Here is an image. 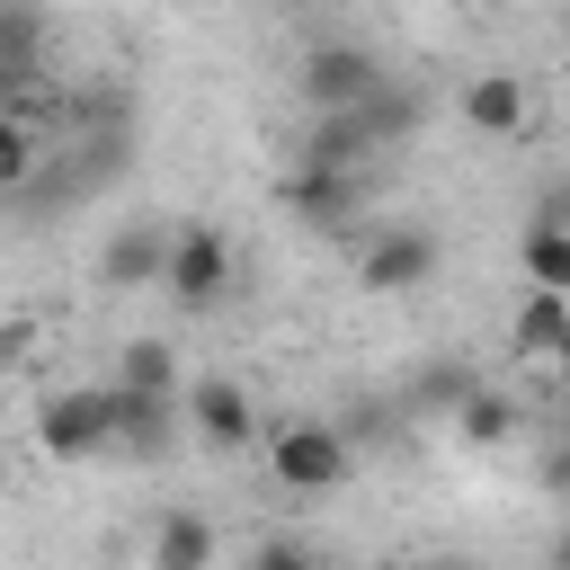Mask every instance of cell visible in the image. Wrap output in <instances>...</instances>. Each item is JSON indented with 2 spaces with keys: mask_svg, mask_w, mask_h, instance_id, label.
<instances>
[{
  "mask_svg": "<svg viewBox=\"0 0 570 570\" xmlns=\"http://www.w3.org/2000/svg\"><path fill=\"white\" fill-rule=\"evenodd\" d=\"M36 445H45L53 463L107 454V445H116V383H107V392H89V383L45 392V410H36Z\"/></svg>",
  "mask_w": 570,
  "mask_h": 570,
  "instance_id": "cell-1",
  "label": "cell"
},
{
  "mask_svg": "<svg viewBox=\"0 0 570 570\" xmlns=\"http://www.w3.org/2000/svg\"><path fill=\"white\" fill-rule=\"evenodd\" d=\"M267 472L285 490H338L356 472V454H347V436L330 419H285V428H267Z\"/></svg>",
  "mask_w": 570,
  "mask_h": 570,
  "instance_id": "cell-2",
  "label": "cell"
},
{
  "mask_svg": "<svg viewBox=\"0 0 570 570\" xmlns=\"http://www.w3.org/2000/svg\"><path fill=\"white\" fill-rule=\"evenodd\" d=\"M383 80H392V71H383L365 45H347V36H330V45L303 53V98H312V116H356Z\"/></svg>",
  "mask_w": 570,
  "mask_h": 570,
  "instance_id": "cell-3",
  "label": "cell"
},
{
  "mask_svg": "<svg viewBox=\"0 0 570 570\" xmlns=\"http://www.w3.org/2000/svg\"><path fill=\"white\" fill-rule=\"evenodd\" d=\"M178 312H214L232 294V240L214 223H178V249H169V285H160Z\"/></svg>",
  "mask_w": 570,
  "mask_h": 570,
  "instance_id": "cell-4",
  "label": "cell"
},
{
  "mask_svg": "<svg viewBox=\"0 0 570 570\" xmlns=\"http://www.w3.org/2000/svg\"><path fill=\"white\" fill-rule=\"evenodd\" d=\"M436 276V232H419V223H383L365 249H356V285L365 294H410V285H428Z\"/></svg>",
  "mask_w": 570,
  "mask_h": 570,
  "instance_id": "cell-5",
  "label": "cell"
},
{
  "mask_svg": "<svg viewBox=\"0 0 570 570\" xmlns=\"http://www.w3.org/2000/svg\"><path fill=\"white\" fill-rule=\"evenodd\" d=\"M169 249H178L169 223H151V214L116 223V240H107V258H98V285H116V294H134V285H169Z\"/></svg>",
  "mask_w": 570,
  "mask_h": 570,
  "instance_id": "cell-6",
  "label": "cell"
},
{
  "mask_svg": "<svg viewBox=\"0 0 570 570\" xmlns=\"http://www.w3.org/2000/svg\"><path fill=\"white\" fill-rule=\"evenodd\" d=\"M276 205L294 214V223H312V232H330V223H347L356 205H365V178H338V169H285L276 178Z\"/></svg>",
  "mask_w": 570,
  "mask_h": 570,
  "instance_id": "cell-7",
  "label": "cell"
},
{
  "mask_svg": "<svg viewBox=\"0 0 570 570\" xmlns=\"http://www.w3.org/2000/svg\"><path fill=\"white\" fill-rule=\"evenodd\" d=\"M187 428H196L214 454H240V445L258 436V410H249V392H240L232 374H205V383L187 392Z\"/></svg>",
  "mask_w": 570,
  "mask_h": 570,
  "instance_id": "cell-8",
  "label": "cell"
},
{
  "mask_svg": "<svg viewBox=\"0 0 570 570\" xmlns=\"http://www.w3.org/2000/svg\"><path fill=\"white\" fill-rule=\"evenodd\" d=\"M463 125L490 134V142H517L525 134V80L517 71H472L463 80Z\"/></svg>",
  "mask_w": 570,
  "mask_h": 570,
  "instance_id": "cell-9",
  "label": "cell"
},
{
  "mask_svg": "<svg viewBox=\"0 0 570 570\" xmlns=\"http://www.w3.org/2000/svg\"><path fill=\"white\" fill-rule=\"evenodd\" d=\"M383 142H374V125H365V107L356 116H312V134H303V169H338V178H365V160H374Z\"/></svg>",
  "mask_w": 570,
  "mask_h": 570,
  "instance_id": "cell-10",
  "label": "cell"
},
{
  "mask_svg": "<svg viewBox=\"0 0 570 570\" xmlns=\"http://www.w3.org/2000/svg\"><path fill=\"white\" fill-rule=\"evenodd\" d=\"M151 570H214V525L196 508H169L151 534Z\"/></svg>",
  "mask_w": 570,
  "mask_h": 570,
  "instance_id": "cell-11",
  "label": "cell"
},
{
  "mask_svg": "<svg viewBox=\"0 0 570 570\" xmlns=\"http://www.w3.org/2000/svg\"><path fill=\"white\" fill-rule=\"evenodd\" d=\"M116 445H125V454H160V445H169V401L116 383Z\"/></svg>",
  "mask_w": 570,
  "mask_h": 570,
  "instance_id": "cell-12",
  "label": "cell"
},
{
  "mask_svg": "<svg viewBox=\"0 0 570 570\" xmlns=\"http://www.w3.org/2000/svg\"><path fill=\"white\" fill-rule=\"evenodd\" d=\"M508 338H517V356H561V338H570V294H525Z\"/></svg>",
  "mask_w": 570,
  "mask_h": 570,
  "instance_id": "cell-13",
  "label": "cell"
},
{
  "mask_svg": "<svg viewBox=\"0 0 570 570\" xmlns=\"http://www.w3.org/2000/svg\"><path fill=\"white\" fill-rule=\"evenodd\" d=\"M116 383H125V392H160V401H169V383H178V347H169V338H125Z\"/></svg>",
  "mask_w": 570,
  "mask_h": 570,
  "instance_id": "cell-14",
  "label": "cell"
},
{
  "mask_svg": "<svg viewBox=\"0 0 570 570\" xmlns=\"http://www.w3.org/2000/svg\"><path fill=\"white\" fill-rule=\"evenodd\" d=\"M472 392H481V374H472L463 356H436V365L419 374V410H428V419H463Z\"/></svg>",
  "mask_w": 570,
  "mask_h": 570,
  "instance_id": "cell-15",
  "label": "cell"
},
{
  "mask_svg": "<svg viewBox=\"0 0 570 570\" xmlns=\"http://www.w3.org/2000/svg\"><path fill=\"white\" fill-rule=\"evenodd\" d=\"M454 436H463V445H508V436H517V401L481 383V392L463 401V419H454Z\"/></svg>",
  "mask_w": 570,
  "mask_h": 570,
  "instance_id": "cell-16",
  "label": "cell"
},
{
  "mask_svg": "<svg viewBox=\"0 0 570 570\" xmlns=\"http://www.w3.org/2000/svg\"><path fill=\"white\" fill-rule=\"evenodd\" d=\"M525 276H534V294H570V232L534 223L525 232Z\"/></svg>",
  "mask_w": 570,
  "mask_h": 570,
  "instance_id": "cell-17",
  "label": "cell"
},
{
  "mask_svg": "<svg viewBox=\"0 0 570 570\" xmlns=\"http://www.w3.org/2000/svg\"><path fill=\"white\" fill-rule=\"evenodd\" d=\"M365 125H374V142H401V134L419 125V89H401V80H383V89L365 98Z\"/></svg>",
  "mask_w": 570,
  "mask_h": 570,
  "instance_id": "cell-18",
  "label": "cell"
},
{
  "mask_svg": "<svg viewBox=\"0 0 570 570\" xmlns=\"http://www.w3.org/2000/svg\"><path fill=\"white\" fill-rule=\"evenodd\" d=\"M249 570H321V552H303V543H258Z\"/></svg>",
  "mask_w": 570,
  "mask_h": 570,
  "instance_id": "cell-19",
  "label": "cell"
},
{
  "mask_svg": "<svg viewBox=\"0 0 570 570\" xmlns=\"http://www.w3.org/2000/svg\"><path fill=\"white\" fill-rule=\"evenodd\" d=\"M543 481H552V490H570V445H552V454H543Z\"/></svg>",
  "mask_w": 570,
  "mask_h": 570,
  "instance_id": "cell-20",
  "label": "cell"
},
{
  "mask_svg": "<svg viewBox=\"0 0 570 570\" xmlns=\"http://www.w3.org/2000/svg\"><path fill=\"white\" fill-rule=\"evenodd\" d=\"M552 570H570V525H561V534H552Z\"/></svg>",
  "mask_w": 570,
  "mask_h": 570,
  "instance_id": "cell-21",
  "label": "cell"
},
{
  "mask_svg": "<svg viewBox=\"0 0 570 570\" xmlns=\"http://www.w3.org/2000/svg\"><path fill=\"white\" fill-rule=\"evenodd\" d=\"M552 365H561V374H570V338H561V356H552Z\"/></svg>",
  "mask_w": 570,
  "mask_h": 570,
  "instance_id": "cell-22",
  "label": "cell"
},
{
  "mask_svg": "<svg viewBox=\"0 0 570 570\" xmlns=\"http://www.w3.org/2000/svg\"><path fill=\"white\" fill-rule=\"evenodd\" d=\"M428 570H472V561H428Z\"/></svg>",
  "mask_w": 570,
  "mask_h": 570,
  "instance_id": "cell-23",
  "label": "cell"
},
{
  "mask_svg": "<svg viewBox=\"0 0 570 570\" xmlns=\"http://www.w3.org/2000/svg\"><path fill=\"white\" fill-rule=\"evenodd\" d=\"M561 445H570V419H561Z\"/></svg>",
  "mask_w": 570,
  "mask_h": 570,
  "instance_id": "cell-24",
  "label": "cell"
},
{
  "mask_svg": "<svg viewBox=\"0 0 570 570\" xmlns=\"http://www.w3.org/2000/svg\"><path fill=\"white\" fill-rule=\"evenodd\" d=\"M561 80H570V71H561Z\"/></svg>",
  "mask_w": 570,
  "mask_h": 570,
  "instance_id": "cell-25",
  "label": "cell"
}]
</instances>
